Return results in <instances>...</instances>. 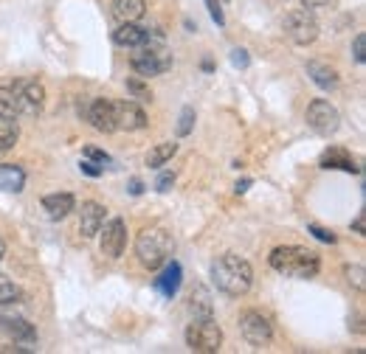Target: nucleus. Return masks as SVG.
I'll return each instance as SVG.
<instances>
[{
    "instance_id": "f257e3e1",
    "label": "nucleus",
    "mask_w": 366,
    "mask_h": 354,
    "mask_svg": "<svg viewBox=\"0 0 366 354\" xmlns=\"http://www.w3.org/2000/svg\"><path fill=\"white\" fill-rule=\"evenodd\" d=\"M212 281H214V287H217L220 293L239 298V295H245V293L251 290V284H254V270H251V265H248L242 256L226 253V256H220V259L212 265Z\"/></svg>"
},
{
    "instance_id": "f03ea898",
    "label": "nucleus",
    "mask_w": 366,
    "mask_h": 354,
    "mask_svg": "<svg viewBox=\"0 0 366 354\" xmlns=\"http://www.w3.org/2000/svg\"><path fill=\"white\" fill-rule=\"evenodd\" d=\"M268 262L276 273L290 278H316L321 270V259L316 251L299 248V245H282L268 256Z\"/></svg>"
},
{
    "instance_id": "7ed1b4c3",
    "label": "nucleus",
    "mask_w": 366,
    "mask_h": 354,
    "mask_svg": "<svg viewBox=\"0 0 366 354\" xmlns=\"http://www.w3.org/2000/svg\"><path fill=\"white\" fill-rule=\"evenodd\" d=\"M130 68L136 71L138 76H147V79L167 74L172 68V54L164 45V37L155 34V31H149V37L138 45V54H133Z\"/></svg>"
},
{
    "instance_id": "20e7f679",
    "label": "nucleus",
    "mask_w": 366,
    "mask_h": 354,
    "mask_svg": "<svg viewBox=\"0 0 366 354\" xmlns=\"http://www.w3.org/2000/svg\"><path fill=\"white\" fill-rule=\"evenodd\" d=\"M172 248L175 245H172L169 231L167 228H158V225L144 228L136 239L138 259H141V265L149 267V270H158V267H164V262H169Z\"/></svg>"
},
{
    "instance_id": "39448f33",
    "label": "nucleus",
    "mask_w": 366,
    "mask_h": 354,
    "mask_svg": "<svg viewBox=\"0 0 366 354\" xmlns=\"http://www.w3.org/2000/svg\"><path fill=\"white\" fill-rule=\"evenodd\" d=\"M186 346L197 354H214L223 346V329L214 318H194L186 326Z\"/></svg>"
},
{
    "instance_id": "423d86ee",
    "label": "nucleus",
    "mask_w": 366,
    "mask_h": 354,
    "mask_svg": "<svg viewBox=\"0 0 366 354\" xmlns=\"http://www.w3.org/2000/svg\"><path fill=\"white\" fill-rule=\"evenodd\" d=\"M285 31H287V37L296 45L313 43V40L319 37V20H316L313 9L305 6V9L287 11V17H285Z\"/></svg>"
},
{
    "instance_id": "0eeeda50",
    "label": "nucleus",
    "mask_w": 366,
    "mask_h": 354,
    "mask_svg": "<svg viewBox=\"0 0 366 354\" xmlns=\"http://www.w3.org/2000/svg\"><path fill=\"white\" fill-rule=\"evenodd\" d=\"M239 332H242L245 343L254 346V349H265L271 343V338H274L271 320L259 310H248L239 315Z\"/></svg>"
},
{
    "instance_id": "6e6552de",
    "label": "nucleus",
    "mask_w": 366,
    "mask_h": 354,
    "mask_svg": "<svg viewBox=\"0 0 366 354\" xmlns=\"http://www.w3.org/2000/svg\"><path fill=\"white\" fill-rule=\"evenodd\" d=\"M17 96V113L20 116H40L46 104V88L37 79H20L11 85Z\"/></svg>"
},
{
    "instance_id": "1a4fd4ad",
    "label": "nucleus",
    "mask_w": 366,
    "mask_h": 354,
    "mask_svg": "<svg viewBox=\"0 0 366 354\" xmlns=\"http://www.w3.org/2000/svg\"><path fill=\"white\" fill-rule=\"evenodd\" d=\"M307 124L313 127V133L335 135L338 127H341V116H338V110H335L330 101L316 98V101H310V107H307Z\"/></svg>"
},
{
    "instance_id": "9d476101",
    "label": "nucleus",
    "mask_w": 366,
    "mask_h": 354,
    "mask_svg": "<svg viewBox=\"0 0 366 354\" xmlns=\"http://www.w3.org/2000/svg\"><path fill=\"white\" fill-rule=\"evenodd\" d=\"M102 228H104V231H99L102 233V253L107 259H119L124 253V248H127V222L122 217H116V220H110Z\"/></svg>"
},
{
    "instance_id": "9b49d317",
    "label": "nucleus",
    "mask_w": 366,
    "mask_h": 354,
    "mask_svg": "<svg viewBox=\"0 0 366 354\" xmlns=\"http://www.w3.org/2000/svg\"><path fill=\"white\" fill-rule=\"evenodd\" d=\"M79 113H85V118L93 124V130H99V133H116V110H113V101L93 98L85 107H79Z\"/></svg>"
},
{
    "instance_id": "f8f14e48",
    "label": "nucleus",
    "mask_w": 366,
    "mask_h": 354,
    "mask_svg": "<svg viewBox=\"0 0 366 354\" xmlns=\"http://www.w3.org/2000/svg\"><path fill=\"white\" fill-rule=\"evenodd\" d=\"M0 335L11 343H34L37 340L34 323H29L20 315H0Z\"/></svg>"
},
{
    "instance_id": "ddd939ff",
    "label": "nucleus",
    "mask_w": 366,
    "mask_h": 354,
    "mask_svg": "<svg viewBox=\"0 0 366 354\" xmlns=\"http://www.w3.org/2000/svg\"><path fill=\"white\" fill-rule=\"evenodd\" d=\"M113 110H116V130L138 133L147 127V113L136 101H119V104H113Z\"/></svg>"
},
{
    "instance_id": "4468645a",
    "label": "nucleus",
    "mask_w": 366,
    "mask_h": 354,
    "mask_svg": "<svg viewBox=\"0 0 366 354\" xmlns=\"http://www.w3.org/2000/svg\"><path fill=\"white\" fill-rule=\"evenodd\" d=\"M104 214H107V208L102 206V203H82V211H79V231H82V236L85 239H93V236H99V231H102V225H104Z\"/></svg>"
},
{
    "instance_id": "2eb2a0df",
    "label": "nucleus",
    "mask_w": 366,
    "mask_h": 354,
    "mask_svg": "<svg viewBox=\"0 0 366 354\" xmlns=\"http://www.w3.org/2000/svg\"><path fill=\"white\" fill-rule=\"evenodd\" d=\"M181 278H183V270L178 262H164L161 275L155 278V290H158L164 298H175V293L181 290Z\"/></svg>"
},
{
    "instance_id": "dca6fc26",
    "label": "nucleus",
    "mask_w": 366,
    "mask_h": 354,
    "mask_svg": "<svg viewBox=\"0 0 366 354\" xmlns=\"http://www.w3.org/2000/svg\"><path fill=\"white\" fill-rule=\"evenodd\" d=\"M43 208L48 211L51 220H65L76 208V200L68 191H56V194H46L43 197Z\"/></svg>"
},
{
    "instance_id": "f3484780",
    "label": "nucleus",
    "mask_w": 366,
    "mask_h": 354,
    "mask_svg": "<svg viewBox=\"0 0 366 354\" xmlns=\"http://www.w3.org/2000/svg\"><path fill=\"white\" fill-rule=\"evenodd\" d=\"M149 37V29L138 26V23H122L116 31H113V43L122 45V48H138Z\"/></svg>"
},
{
    "instance_id": "a211bd4d",
    "label": "nucleus",
    "mask_w": 366,
    "mask_h": 354,
    "mask_svg": "<svg viewBox=\"0 0 366 354\" xmlns=\"http://www.w3.org/2000/svg\"><path fill=\"white\" fill-rule=\"evenodd\" d=\"M321 169H341V172L358 175L355 161H352V158H350V152H347V149H341V146H332V149H327V152L321 155Z\"/></svg>"
},
{
    "instance_id": "6ab92c4d",
    "label": "nucleus",
    "mask_w": 366,
    "mask_h": 354,
    "mask_svg": "<svg viewBox=\"0 0 366 354\" xmlns=\"http://www.w3.org/2000/svg\"><path fill=\"white\" fill-rule=\"evenodd\" d=\"M147 14L144 0H113V17L119 23H138Z\"/></svg>"
},
{
    "instance_id": "aec40b11",
    "label": "nucleus",
    "mask_w": 366,
    "mask_h": 354,
    "mask_svg": "<svg viewBox=\"0 0 366 354\" xmlns=\"http://www.w3.org/2000/svg\"><path fill=\"white\" fill-rule=\"evenodd\" d=\"M23 186H26V172H23L20 166H14V163H0V191L17 194V191H23Z\"/></svg>"
},
{
    "instance_id": "412c9836",
    "label": "nucleus",
    "mask_w": 366,
    "mask_h": 354,
    "mask_svg": "<svg viewBox=\"0 0 366 354\" xmlns=\"http://www.w3.org/2000/svg\"><path fill=\"white\" fill-rule=\"evenodd\" d=\"M307 76L319 85L321 90H332L338 88V74H335V68H330L327 62H307Z\"/></svg>"
},
{
    "instance_id": "4be33fe9",
    "label": "nucleus",
    "mask_w": 366,
    "mask_h": 354,
    "mask_svg": "<svg viewBox=\"0 0 366 354\" xmlns=\"http://www.w3.org/2000/svg\"><path fill=\"white\" fill-rule=\"evenodd\" d=\"M20 138V124L14 116H0V152H9Z\"/></svg>"
},
{
    "instance_id": "5701e85b",
    "label": "nucleus",
    "mask_w": 366,
    "mask_h": 354,
    "mask_svg": "<svg viewBox=\"0 0 366 354\" xmlns=\"http://www.w3.org/2000/svg\"><path fill=\"white\" fill-rule=\"evenodd\" d=\"M175 152H178V143H172V141L158 143V146H152V149L147 152V166H149V169H161L167 161H172Z\"/></svg>"
},
{
    "instance_id": "b1692460",
    "label": "nucleus",
    "mask_w": 366,
    "mask_h": 354,
    "mask_svg": "<svg viewBox=\"0 0 366 354\" xmlns=\"http://www.w3.org/2000/svg\"><path fill=\"white\" fill-rule=\"evenodd\" d=\"M20 301H23V290H20L9 275H3V273H0V307L20 304Z\"/></svg>"
},
{
    "instance_id": "393cba45",
    "label": "nucleus",
    "mask_w": 366,
    "mask_h": 354,
    "mask_svg": "<svg viewBox=\"0 0 366 354\" xmlns=\"http://www.w3.org/2000/svg\"><path fill=\"white\" fill-rule=\"evenodd\" d=\"M192 312L194 318H212V295L206 287H197L192 293Z\"/></svg>"
},
{
    "instance_id": "a878e982",
    "label": "nucleus",
    "mask_w": 366,
    "mask_h": 354,
    "mask_svg": "<svg viewBox=\"0 0 366 354\" xmlns=\"http://www.w3.org/2000/svg\"><path fill=\"white\" fill-rule=\"evenodd\" d=\"M0 116H20L17 113V96L11 88H0Z\"/></svg>"
},
{
    "instance_id": "bb28decb",
    "label": "nucleus",
    "mask_w": 366,
    "mask_h": 354,
    "mask_svg": "<svg viewBox=\"0 0 366 354\" xmlns=\"http://www.w3.org/2000/svg\"><path fill=\"white\" fill-rule=\"evenodd\" d=\"M192 127H194V110H192V107H183L181 121H178V135L186 138V135L192 133Z\"/></svg>"
},
{
    "instance_id": "cd10ccee",
    "label": "nucleus",
    "mask_w": 366,
    "mask_h": 354,
    "mask_svg": "<svg viewBox=\"0 0 366 354\" xmlns=\"http://www.w3.org/2000/svg\"><path fill=\"white\" fill-rule=\"evenodd\" d=\"M85 158L93 161V163H99V166H110V163H113V158H110L107 152L96 149V146H85Z\"/></svg>"
},
{
    "instance_id": "c85d7f7f",
    "label": "nucleus",
    "mask_w": 366,
    "mask_h": 354,
    "mask_svg": "<svg viewBox=\"0 0 366 354\" xmlns=\"http://www.w3.org/2000/svg\"><path fill=\"white\" fill-rule=\"evenodd\" d=\"M347 281H350V284H355V290H364V267L361 265L347 267Z\"/></svg>"
},
{
    "instance_id": "c756f323",
    "label": "nucleus",
    "mask_w": 366,
    "mask_h": 354,
    "mask_svg": "<svg viewBox=\"0 0 366 354\" xmlns=\"http://www.w3.org/2000/svg\"><path fill=\"white\" fill-rule=\"evenodd\" d=\"M307 231L319 239V242H327V245H335V233L332 231H327V228H321V225H307Z\"/></svg>"
},
{
    "instance_id": "7c9ffc66",
    "label": "nucleus",
    "mask_w": 366,
    "mask_h": 354,
    "mask_svg": "<svg viewBox=\"0 0 366 354\" xmlns=\"http://www.w3.org/2000/svg\"><path fill=\"white\" fill-rule=\"evenodd\" d=\"M127 90H130L136 98H141V101H149V98H152L149 88H147V85H141L138 79H130V82H127Z\"/></svg>"
},
{
    "instance_id": "2f4dec72",
    "label": "nucleus",
    "mask_w": 366,
    "mask_h": 354,
    "mask_svg": "<svg viewBox=\"0 0 366 354\" xmlns=\"http://www.w3.org/2000/svg\"><path fill=\"white\" fill-rule=\"evenodd\" d=\"M231 65H234V68H248V65H251L248 51H245V48H234V51H231Z\"/></svg>"
},
{
    "instance_id": "473e14b6",
    "label": "nucleus",
    "mask_w": 366,
    "mask_h": 354,
    "mask_svg": "<svg viewBox=\"0 0 366 354\" xmlns=\"http://www.w3.org/2000/svg\"><path fill=\"white\" fill-rule=\"evenodd\" d=\"M206 6H209V14H212V20H214L217 26H226V17H223V9H220V3H217V0H206Z\"/></svg>"
},
{
    "instance_id": "72a5a7b5",
    "label": "nucleus",
    "mask_w": 366,
    "mask_h": 354,
    "mask_svg": "<svg viewBox=\"0 0 366 354\" xmlns=\"http://www.w3.org/2000/svg\"><path fill=\"white\" fill-rule=\"evenodd\" d=\"M352 51H355V62H361V65H364V62H366V37H364V34H358V37H355Z\"/></svg>"
},
{
    "instance_id": "f704fd0d",
    "label": "nucleus",
    "mask_w": 366,
    "mask_h": 354,
    "mask_svg": "<svg viewBox=\"0 0 366 354\" xmlns=\"http://www.w3.org/2000/svg\"><path fill=\"white\" fill-rule=\"evenodd\" d=\"M172 186H175V175H172V172H161L158 183H155V188H158V191H169Z\"/></svg>"
},
{
    "instance_id": "c9c22d12",
    "label": "nucleus",
    "mask_w": 366,
    "mask_h": 354,
    "mask_svg": "<svg viewBox=\"0 0 366 354\" xmlns=\"http://www.w3.org/2000/svg\"><path fill=\"white\" fill-rule=\"evenodd\" d=\"M79 169H82L88 177H99L102 172H104V169H102L99 163H93V161H82V163H79Z\"/></svg>"
},
{
    "instance_id": "e433bc0d",
    "label": "nucleus",
    "mask_w": 366,
    "mask_h": 354,
    "mask_svg": "<svg viewBox=\"0 0 366 354\" xmlns=\"http://www.w3.org/2000/svg\"><path fill=\"white\" fill-rule=\"evenodd\" d=\"M127 191H130V194H133V197H138V194H141V191H144V183H141V180H138V177H133V180H130V188H127Z\"/></svg>"
},
{
    "instance_id": "4c0bfd02",
    "label": "nucleus",
    "mask_w": 366,
    "mask_h": 354,
    "mask_svg": "<svg viewBox=\"0 0 366 354\" xmlns=\"http://www.w3.org/2000/svg\"><path fill=\"white\" fill-rule=\"evenodd\" d=\"M332 0H305V6L307 9H321V6H330Z\"/></svg>"
},
{
    "instance_id": "58836bf2",
    "label": "nucleus",
    "mask_w": 366,
    "mask_h": 354,
    "mask_svg": "<svg viewBox=\"0 0 366 354\" xmlns=\"http://www.w3.org/2000/svg\"><path fill=\"white\" fill-rule=\"evenodd\" d=\"M248 188H251V180H239V183L234 186V191H237V194H245Z\"/></svg>"
},
{
    "instance_id": "ea45409f",
    "label": "nucleus",
    "mask_w": 366,
    "mask_h": 354,
    "mask_svg": "<svg viewBox=\"0 0 366 354\" xmlns=\"http://www.w3.org/2000/svg\"><path fill=\"white\" fill-rule=\"evenodd\" d=\"M355 231H358V233H366V217H364V214L355 220Z\"/></svg>"
},
{
    "instance_id": "a19ab883",
    "label": "nucleus",
    "mask_w": 366,
    "mask_h": 354,
    "mask_svg": "<svg viewBox=\"0 0 366 354\" xmlns=\"http://www.w3.org/2000/svg\"><path fill=\"white\" fill-rule=\"evenodd\" d=\"M3 256H6V242L0 239V262H3Z\"/></svg>"
}]
</instances>
